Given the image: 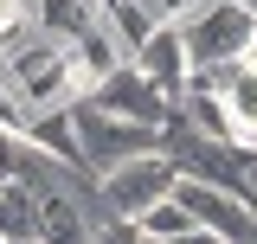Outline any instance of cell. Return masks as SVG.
Wrapping results in <instances>:
<instances>
[{"instance_id":"6da1fadb","label":"cell","mask_w":257,"mask_h":244,"mask_svg":"<svg viewBox=\"0 0 257 244\" xmlns=\"http://www.w3.org/2000/svg\"><path fill=\"white\" fill-rule=\"evenodd\" d=\"M0 77H7V90L26 103V116L71 109L77 96L90 90V84H84V71H77V52H71L64 39H52L45 26L26 32L20 45H7V52H0Z\"/></svg>"},{"instance_id":"7a4b0ae2","label":"cell","mask_w":257,"mask_h":244,"mask_svg":"<svg viewBox=\"0 0 257 244\" xmlns=\"http://www.w3.org/2000/svg\"><path fill=\"white\" fill-rule=\"evenodd\" d=\"M257 45V20L231 0H206L199 13L180 20V52H187V71H212V64H238Z\"/></svg>"},{"instance_id":"3957f363","label":"cell","mask_w":257,"mask_h":244,"mask_svg":"<svg viewBox=\"0 0 257 244\" xmlns=\"http://www.w3.org/2000/svg\"><path fill=\"white\" fill-rule=\"evenodd\" d=\"M71 135H77V161L103 180L109 167L155 154L161 129H142V122H122V116H103V109H90V103H77V109H71Z\"/></svg>"},{"instance_id":"277c9868","label":"cell","mask_w":257,"mask_h":244,"mask_svg":"<svg viewBox=\"0 0 257 244\" xmlns=\"http://www.w3.org/2000/svg\"><path fill=\"white\" fill-rule=\"evenodd\" d=\"M167 193H174V167H167L161 154L122 161V167H109V174L96 180V199H103L109 218H142L155 199H167Z\"/></svg>"},{"instance_id":"5b68a950","label":"cell","mask_w":257,"mask_h":244,"mask_svg":"<svg viewBox=\"0 0 257 244\" xmlns=\"http://www.w3.org/2000/svg\"><path fill=\"white\" fill-rule=\"evenodd\" d=\"M90 109H103V116H122V122H142V129H161V122L174 116V103L135 71V64H122V71H109L103 84L90 90Z\"/></svg>"},{"instance_id":"8992f818","label":"cell","mask_w":257,"mask_h":244,"mask_svg":"<svg viewBox=\"0 0 257 244\" xmlns=\"http://www.w3.org/2000/svg\"><path fill=\"white\" fill-rule=\"evenodd\" d=\"M128 64L155 84L167 103H180V90H187V52H180V26H155L135 52H128Z\"/></svg>"},{"instance_id":"52a82bcc","label":"cell","mask_w":257,"mask_h":244,"mask_svg":"<svg viewBox=\"0 0 257 244\" xmlns=\"http://www.w3.org/2000/svg\"><path fill=\"white\" fill-rule=\"evenodd\" d=\"M103 13H109V0H39V26L52 39H64V45L90 39L103 26Z\"/></svg>"},{"instance_id":"ba28073f","label":"cell","mask_w":257,"mask_h":244,"mask_svg":"<svg viewBox=\"0 0 257 244\" xmlns=\"http://www.w3.org/2000/svg\"><path fill=\"white\" fill-rule=\"evenodd\" d=\"M135 231H142L148 244H167V238H180V231H193V218L180 212V206H174V193H167V199H155L148 212L135 218Z\"/></svg>"},{"instance_id":"9c48e42d","label":"cell","mask_w":257,"mask_h":244,"mask_svg":"<svg viewBox=\"0 0 257 244\" xmlns=\"http://www.w3.org/2000/svg\"><path fill=\"white\" fill-rule=\"evenodd\" d=\"M103 26L116 32V45H122V52H135V45L155 32V20L142 13V0H109V20H103Z\"/></svg>"},{"instance_id":"30bf717a","label":"cell","mask_w":257,"mask_h":244,"mask_svg":"<svg viewBox=\"0 0 257 244\" xmlns=\"http://www.w3.org/2000/svg\"><path fill=\"white\" fill-rule=\"evenodd\" d=\"M39 32V0H0V52Z\"/></svg>"},{"instance_id":"8fae6325","label":"cell","mask_w":257,"mask_h":244,"mask_svg":"<svg viewBox=\"0 0 257 244\" xmlns=\"http://www.w3.org/2000/svg\"><path fill=\"white\" fill-rule=\"evenodd\" d=\"M199 7H206V0H142V13H148L155 26H180L187 13H199Z\"/></svg>"},{"instance_id":"7c38bea8","label":"cell","mask_w":257,"mask_h":244,"mask_svg":"<svg viewBox=\"0 0 257 244\" xmlns=\"http://www.w3.org/2000/svg\"><path fill=\"white\" fill-rule=\"evenodd\" d=\"M90 244H148L142 231H135V218H103L90 231Z\"/></svg>"},{"instance_id":"4fadbf2b","label":"cell","mask_w":257,"mask_h":244,"mask_svg":"<svg viewBox=\"0 0 257 244\" xmlns=\"http://www.w3.org/2000/svg\"><path fill=\"white\" fill-rule=\"evenodd\" d=\"M238 199L257 212V154H244V186H238Z\"/></svg>"},{"instance_id":"5bb4252c","label":"cell","mask_w":257,"mask_h":244,"mask_svg":"<svg viewBox=\"0 0 257 244\" xmlns=\"http://www.w3.org/2000/svg\"><path fill=\"white\" fill-rule=\"evenodd\" d=\"M167 244H219V238H212V231H199V225H193V231H180V238H167Z\"/></svg>"},{"instance_id":"9a60e30c","label":"cell","mask_w":257,"mask_h":244,"mask_svg":"<svg viewBox=\"0 0 257 244\" xmlns=\"http://www.w3.org/2000/svg\"><path fill=\"white\" fill-rule=\"evenodd\" d=\"M231 7H244V13H251V20H257V0H231Z\"/></svg>"},{"instance_id":"2e32d148","label":"cell","mask_w":257,"mask_h":244,"mask_svg":"<svg viewBox=\"0 0 257 244\" xmlns=\"http://www.w3.org/2000/svg\"><path fill=\"white\" fill-rule=\"evenodd\" d=\"M0 244H7V238H0Z\"/></svg>"}]
</instances>
